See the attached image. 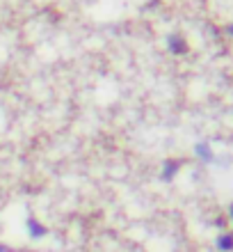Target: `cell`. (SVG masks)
<instances>
[{"label":"cell","mask_w":233,"mask_h":252,"mask_svg":"<svg viewBox=\"0 0 233 252\" xmlns=\"http://www.w3.org/2000/svg\"><path fill=\"white\" fill-rule=\"evenodd\" d=\"M167 46H169V51H172L174 55L187 53V44H185V39H183L181 34H169V39H167Z\"/></svg>","instance_id":"6da1fadb"},{"label":"cell","mask_w":233,"mask_h":252,"mask_svg":"<svg viewBox=\"0 0 233 252\" xmlns=\"http://www.w3.org/2000/svg\"><path fill=\"white\" fill-rule=\"evenodd\" d=\"M27 234L32 236V239H44L48 234V229L44 225H41L39 220H34V218H30L27 220Z\"/></svg>","instance_id":"7a4b0ae2"},{"label":"cell","mask_w":233,"mask_h":252,"mask_svg":"<svg viewBox=\"0 0 233 252\" xmlns=\"http://www.w3.org/2000/svg\"><path fill=\"white\" fill-rule=\"evenodd\" d=\"M194 152H197V156H199L201 160H206V163H213V149L206 145V142H199V145L194 147Z\"/></svg>","instance_id":"3957f363"},{"label":"cell","mask_w":233,"mask_h":252,"mask_svg":"<svg viewBox=\"0 0 233 252\" xmlns=\"http://www.w3.org/2000/svg\"><path fill=\"white\" fill-rule=\"evenodd\" d=\"M179 167H181V160H167L165 165H162V179L169 181L174 174L179 172Z\"/></svg>","instance_id":"277c9868"},{"label":"cell","mask_w":233,"mask_h":252,"mask_svg":"<svg viewBox=\"0 0 233 252\" xmlns=\"http://www.w3.org/2000/svg\"><path fill=\"white\" fill-rule=\"evenodd\" d=\"M217 248L222 252H231L233 250V234H222L220 239H217Z\"/></svg>","instance_id":"5b68a950"},{"label":"cell","mask_w":233,"mask_h":252,"mask_svg":"<svg viewBox=\"0 0 233 252\" xmlns=\"http://www.w3.org/2000/svg\"><path fill=\"white\" fill-rule=\"evenodd\" d=\"M0 252H12V250H9L7 246H2V243H0Z\"/></svg>","instance_id":"8992f818"},{"label":"cell","mask_w":233,"mask_h":252,"mask_svg":"<svg viewBox=\"0 0 233 252\" xmlns=\"http://www.w3.org/2000/svg\"><path fill=\"white\" fill-rule=\"evenodd\" d=\"M229 216H231V220H233V204L229 206Z\"/></svg>","instance_id":"52a82bcc"},{"label":"cell","mask_w":233,"mask_h":252,"mask_svg":"<svg viewBox=\"0 0 233 252\" xmlns=\"http://www.w3.org/2000/svg\"><path fill=\"white\" fill-rule=\"evenodd\" d=\"M229 34H233V26H229Z\"/></svg>","instance_id":"ba28073f"}]
</instances>
